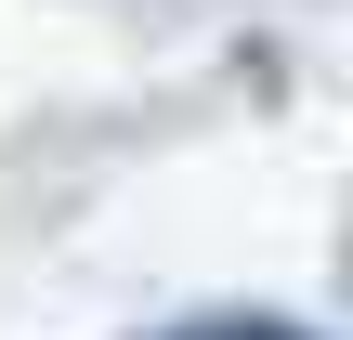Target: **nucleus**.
Masks as SVG:
<instances>
[{
    "mask_svg": "<svg viewBox=\"0 0 353 340\" xmlns=\"http://www.w3.org/2000/svg\"><path fill=\"white\" fill-rule=\"evenodd\" d=\"M183 340H314V328H275V314H236V328H183Z\"/></svg>",
    "mask_w": 353,
    "mask_h": 340,
    "instance_id": "f257e3e1",
    "label": "nucleus"
}]
</instances>
